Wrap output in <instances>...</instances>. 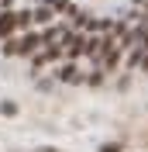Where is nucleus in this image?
<instances>
[{
  "mask_svg": "<svg viewBox=\"0 0 148 152\" xmlns=\"http://www.w3.org/2000/svg\"><path fill=\"white\" fill-rule=\"evenodd\" d=\"M41 4H45V7H52L55 14H73V10H76L69 0H41Z\"/></svg>",
  "mask_w": 148,
  "mask_h": 152,
  "instance_id": "obj_3",
  "label": "nucleus"
},
{
  "mask_svg": "<svg viewBox=\"0 0 148 152\" xmlns=\"http://www.w3.org/2000/svg\"><path fill=\"white\" fill-rule=\"evenodd\" d=\"M55 80H59V83H83V76H79V66H76L73 59H69V62H62V66L55 69Z\"/></svg>",
  "mask_w": 148,
  "mask_h": 152,
  "instance_id": "obj_1",
  "label": "nucleus"
},
{
  "mask_svg": "<svg viewBox=\"0 0 148 152\" xmlns=\"http://www.w3.org/2000/svg\"><path fill=\"white\" fill-rule=\"evenodd\" d=\"M0 111H4V114H7V118H10V114H17V107H14V104H10V100H7V104H0Z\"/></svg>",
  "mask_w": 148,
  "mask_h": 152,
  "instance_id": "obj_4",
  "label": "nucleus"
},
{
  "mask_svg": "<svg viewBox=\"0 0 148 152\" xmlns=\"http://www.w3.org/2000/svg\"><path fill=\"white\" fill-rule=\"evenodd\" d=\"M10 35H17V18H14V10H0V42Z\"/></svg>",
  "mask_w": 148,
  "mask_h": 152,
  "instance_id": "obj_2",
  "label": "nucleus"
},
{
  "mask_svg": "<svg viewBox=\"0 0 148 152\" xmlns=\"http://www.w3.org/2000/svg\"><path fill=\"white\" fill-rule=\"evenodd\" d=\"M38 152H59V149H38Z\"/></svg>",
  "mask_w": 148,
  "mask_h": 152,
  "instance_id": "obj_6",
  "label": "nucleus"
},
{
  "mask_svg": "<svg viewBox=\"0 0 148 152\" xmlns=\"http://www.w3.org/2000/svg\"><path fill=\"white\" fill-rule=\"evenodd\" d=\"M100 152H120V145H117V142H110V145H103Z\"/></svg>",
  "mask_w": 148,
  "mask_h": 152,
  "instance_id": "obj_5",
  "label": "nucleus"
}]
</instances>
